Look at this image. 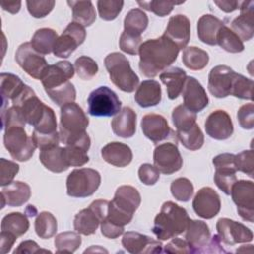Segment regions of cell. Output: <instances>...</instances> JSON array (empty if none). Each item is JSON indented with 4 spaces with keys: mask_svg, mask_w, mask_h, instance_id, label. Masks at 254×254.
<instances>
[{
    "mask_svg": "<svg viewBox=\"0 0 254 254\" xmlns=\"http://www.w3.org/2000/svg\"><path fill=\"white\" fill-rule=\"evenodd\" d=\"M141 41V36L123 31L119 39V47L123 52L135 56L139 53V49L142 44Z\"/></svg>",
    "mask_w": 254,
    "mask_h": 254,
    "instance_id": "obj_53",
    "label": "cell"
},
{
    "mask_svg": "<svg viewBox=\"0 0 254 254\" xmlns=\"http://www.w3.org/2000/svg\"><path fill=\"white\" fill-rule=\"evenodd\" d=\"M182 92L184 105L195 113L204 109L208 104V96L204 88L193 76H187Z\"/></svg>",
    "mask_w": 254,
    "mask_h": 254,
    "instance_id": "obj_19",
    "label": "cell"
},
{
    "mask_svg": "<svg viewBox=\"0 0 254 254\" xmlns=\"http://www.w3.org/2000/svg\"><path fill=\"white\" fill-rule=\"evenodd\" d=\"M46 93L49 95V97L59 106H63L69 102H74L76 97V91L74 88V85L67 81L66 83L56 87L52 89L45 90Z\"/></svg>",
    "mask_w": 254,
    "mask_h": 254,
    "instance_id": "obj_44",
    "label": "cell"
},
{
    "mask_svg": "<svg viewBox=\"0 0 254 254\" xmlns=\"http://www.w3.org/2000/svg\"><path fill=\"white\" fill-rule=\"evenodd\" d=\"M100 224H101L100 225L101 233L106 238L115 239V238L119 237L121 234H123V232H124V226L116 225V224L110 222L109 220H107L106 217H105V219L102 220V222Z\"/></svg>",
    "mask_w": 254,
    "mask_h": 254,
    "instance_id": "obj_60",
    "label": "cell"
},
{
    "mask_svg": "<svg viewBox=\"0 0 254 254\" xmlns=\"http://www.w3.org/2000/svg\"><path fill=\"white\" fill-rule=\"evenodd\" d=\"M101 156L105 162L119 168L128 166L133 158L130 147L121 142L106 144L101 149Z\"/></svg>",
    "mask_w": 254,
    "mask_h": 254,
    "instance_id": "obj_27",
    "label": "cell"
},
{
    "mask_svg": "<svg viewBox=\"0 0 254 254\" xmlns=\"http://www.w3.org/2000/svg\"><path fill=\"white\" fill-rule=\"evenodd\" d=\"M161 99V85L153 79H147L141 82L135 93V101L143 108L155 106L160 103Z\"/></svg>",
    "mask_w": 254,
    "mask_h": 254,
    "instance_id": "obj_29",
    "label": "cell"
},
{
    "mask_svg": "<svg viewBox=\"0 0 254 254\" xmlns=\"http://www.w3.org/2000/svg\"><path fill=\"white\" fill-rule=\"evenodd\" d=\"M104 65L110 80L120 90L130 93L137 88L139 77L132 70L130 63L124 55L118 52L107 55L104 59Z\"/></svg>",
    "mask_w": 254,
    "mask_h": 254,
    "instance_id": "obj_3",
    "label": "cell"
},
{
    "mask_svg": "<svg viewBox=\"0 0 254 254\" xmlns=\"http://www.w3.org/2000/svg\"><path fill=\"white\" fill-rule=\"evenodd\" d=\"M172 119L177 131H186L195 124L196 113L188 109L184 104H180L174 108Z\"/></svg>",
    "mask_w": 254,
    "mask_h": 254,
    "instance_id": "obj_42",
    "label": "cell"
},
{
    "mask_svg": "<svg viewBox=\"0 0 254 254\" xmlns=\"http://www.w3.org/2000/svg\"><path fill=\"white\" fill-rule=\"evenodd\" d=\"M73 75L74 68L72 64L67 61H61L54 64L48 65L42 75L41 81L45 90H47L66 83L70 78H72Z\"/></svg>",
    "mask_w": 254,
    "mask_h": 254,
    "instance_id": "obj_20",
    "label": "cell"
},
{
    "mask_svg": "<svg viewBox=\"0 0 254 254\" xmlns=\"http://www.w3.org/2000/svg\"><path fill=\"white\" fill-rule=\"evenodd\" d=\"M58 228L56 217L48 211H42L35 220V231L40 238L49 239L53 237Z\"/></svg>",
    "mask_w": 254,
    "mask_h": 254,
    "instance_id": "obj_41",
    "label": "cell"
},
{
    "mask_svg": "<svg viewBox=\"0 0 254 254\" xmlns=\"http://www.w3.org/2000/svg\"><path fill=\"white\" fill-rule=\"evenodd\" d=\"M148 16L141 9L130 10L124 18V32L141 36L148 26Z\"/></svg>",
    "mask_w": 254,
    "mask_h": 254,
    "instance_id": "obj_38",
    "label": "cell"
},
{
    "mask_svg": "<svg viewBox=\"0 0 254 254\" xmlns=\"http://www.w3.org/2000/svg\"><path fill=\"white\" fill-rule=\"evenodd\" d=\"M221 201L218 193L209 187L201 188L192 200L194 212L201 218L211 219L220 210Z\"/></svg>",
    "mask_w": 254,
    "mask_h": 254,
    "instance_id": "obj_16",
    "label": "cell"
},
{
    "mask_svg": "<svg viewBox=\"0 0 254 254\" xmlns=\"http://www.w3.org/2000/svg\"><path fill=\"white\" fill-rule=\"evenodd\" d=\"M165 252L167 253H192L187 240L182 238H174L165 246Z\"/></svg>",
    "mask_w": 254,
    "mask_h": 254,
    "instance_id": "obj_59",
    "label": "cell"
},
{
    "mask_svg": "<svg viewBox=\"0 0 254 254\" xmlns=\"http://www.w3.org/2000/svg\"><path fill=\"white\" fill-rule=\"evenodd\" d=\"M252 89L253 80L245 77L242 74L236 73L232 85L231 95L240 99L252 100Z\"/></svg>",
    "mask_w": 254,
    "mask_h": 254,
    "instance_id": "obj_48",
    "label": "cell"
},
{
    "mask_svg": "<svg viewBox=\"0 0 254 254\" xmlns=\"http://www.w3.org/2000/svg\"><path fill=\"white\" fill-rule=\"evenodd\" d=\"M88 113L95 117H109L117 114L121 108V101L117 94L107 86H99L87 97Z\"/></svg>",
    "mask_w": 254,
    "mask_h": 254,
    "instance_id": "obj_8",
    "label": "cell"
},
{
    "mask_svg": "<svg viewBox=\"0 0 254 254\" xmlns=\"http://www.w3.org/2000/svg\"><path fill=\"white\" fill-rule=\"evenodd\" d=\"M57 39L58 34L55 30L42 28L35 32L30 43L38 53L41 55H48L53 52Z\"/></svg>",
    "mask_w": 254,
    "mask_h": 254,
    "instance_id": "obj_35",
    "label": "cell"
},
{
    "mask_svg": "<svg viewBox=\"0 0 254 254\" xmlns=\"http://www.w3.org/2000/svg\"><path fill=\"white\" fill-rule=\"evenodd\" d=\"M216 44L228 53H241L244 50V45L239 37L225 25L219 29L216 35Z\"/></svg>",
    "mask_w": 254,
    "mask_h": 254,
    "instance_id": "obj_39",
    "label": "cell"
},
{
    "mask_svg": "<svg viewBox=\"0 0 254 254\" xmlns=\"http://www.w3.org/2000/svg\"><path fill=\"white\" fill-rule=\"evenodd\" d=\"M212 163L215 167L214 183L219 190L229 195L233 184L237 181L235 155L229 153L219 154L213 158Z\"/></svg>",
    "mask_w": 254,
    "mask_h": 254,
    "instance_id": "obj_11",
    "label": "cell"
},
{
    "mask_svg": "<svg viewBox=\"0 0 254 254\" xmlns=\"http://www.w3.org/2000/svg\"><path fill=\"white\" fill-rule=\"evenodd\" d=\"M161 81L166 85L167 94L170 99H176L183 91L187 73L180 67H171L161 72Z\"/></svg>",
    "mask_w": 254,
    "mask_h": 254,
    "instance_id": "obj_31",
    "label": "cell"
},
{
    "mask_svg": "<svg viewBox=\"0 0 254 254\" xmlns=\"http://www.w3.org/2000/svg\"><path fill=\"white\" fill-rule=\"evenodd\" d=\"M86 37L83 26L71 22L69 23L60 37H58L53 53L59 58H68L78 46H80Z\"/></svg>",
    "mask_w": 254,
    "mask_h": 254,
    "instance_id": "obj_12",
    "label": "cell"
},
{
    "mask_svg": "<svg viewBox=\"0 0 254 254\" xmlns=\"http://www.w3.org/2000/svg\"><path fill=\"white\" fill-rule=\"evenodd\" d=\"M136 112L130 107H123L112 119L111 127L115 135L122 138H130L136 132Z\"/></svg>",
    "mask_w": 254,
    "mask_h": 254,
    "instance_id": "obj_28",
    "label": "cell"
},
{
    "mask_svg": "<svg viewBox=\"0 0 254 254\" xmlns=\"http://www.w3.org/2000/svg\"><path fill=\"white\" fill-rule=\"evenodd\" d=\"M17 240V236L7 232V231H1L0 233V243H1V252L3 254L8 253L12 246L14 245L15 241Z\"/></svg>",
    "mask_w": 254,
    "mask_h": 254,
    "instance_id": "obj_62",
    "label": "cell"
},
{
    "mask_svg": "<svg viewBox=\"0 0 254 254\" xmlns=\"http://www.w3.org/2000/svg\"><path fill=\"white\" fill-rule=\"evenodd\" d=\"M2 129L9 126H23L25 127L26 121L21 109L18 106L12 105L1 111Z\"/></svg>",
    "mask_w": 254,
    "mask_h": 254,
    "instance_id": "obj_50",
    "label": "cell"
},
{
    "mask_svg": "<svg viewBox=\"0 0 254 254\" xmlns=\"http://www.w3.org/2000/svg\"><path fill=\"white\" fill-rule=\"evenodd\" d=\"M172 195L180 201H189L193 194V185L187 178H178L171 184Z\"/></svg>",
    "mask_w": 254,
    "mask_h": 254,
    "instance_id": "obj_45",
    "label": "cell"
},
{
    "mask_svg": "<svg viewBox=\"0 0 254 254\" xmlns=\"http://www.w3.org/2000/svg\"><path fill=\"white\" fill-rule=\"evenodd\" d=\"M31 196V189L28 184L21 181H14L5 186L1 190V207L6 204L17 207L26 203Z\"/></svg>",
    "mask_w": 254,
    "mask_h": 254,
    "instance_id": "obj_26",
    "label": "cell"
},
{
    "mask_svg": "<svg viewBox=\"0 0 254 254\" xmlns=\"http://www.w3.org/2000/svg\"><path fill=\"white\" fill-rule=\"evenodd\" d=\"M237 212L243 220L254 221V184L252 181H236L230 191Z\"/></svg>",
    "mask_w": 254,
    "mask_h": 254,
    "instance_id": "obj_9",
    "label": "cell"
},
{
    "mask_svg": "<svg viewBox=\"0 0 254 254\" xmlns=\"http://www.w3.org/2000/svg\"><path fill=\"white\" fill-rule=\"evenodd\" d=\"M81 244V237L78 233L65 231L59 233L55 238L57 253H72Z\"/></svg>",
    "mask_w": 254,
    "mask_h": 254,
    "instance_id": "obj_43",
    "label": "cell"
},
{
    "mask_svg": "<svg viewBox=\"0 0 254 254\" xmlns=\"http://www.w3.org/2000/svg\"><path fill=\"white\" fill-rule=\"evenodd\" d=\"M108 203V200L97 199L92 201L87 208L80 210L73 220V227L76 232L86 236L93 234L107 216Z\"/></svg>",
    "mask_w": 254,
    "mask_h": 254,
    "instance_id": "obj_7",
    "label": "cell"
},
{
    "mask_svg": "<svg viewBox=\"0 0 254 254\" xmlns=\"http://www.w3.org/2000/svg\"><path fill=\"white\" fill-rule=\"evenodd\" d=\"M56 2L54 0H28L26 1L27 9L34 18H44L49 15L54 9Z\"/></svg>",
    "mask_w": 254,
    "mask_h": 254,
    "instance_id": "obj_52",
    "label": "cell"
},
{
    "mask_svg": "<svg viewBox=\"0 0 254 254\" xmlns=\"http://www.w3.org/2000/svg\"><path fill=\"white\" fill-rule=\"evenodd\" d=\"M138 176L140 181L147 186H152L157 183L160 178L159 170L151 164H142L138 170Z\"/></svg>",
    "mask_w": 254,
    "mask_h": 254,
    "instance_id": "obj_58",
    "label": "cell"
},
{
    "mask_svg": "<svg viewBox=\"0 0 254 254\" xmlns=\"http://www.w3.org/2000/svg\"><path fill=\"white\" fill-rule=\"evenodd\" d=\"M121 0H98L97 10L100 18L104 21H112L117 18L123 8Z\"/></svg>",
    "mask_w": 254,
    "mask_h": 254,
    "instance_id": "obj_46",
    "label": "cell"
},
{
    "mask_svg": "<svg viewBox=\"0 0 254 254\" xmlns=\"http://www.w3.org/2000/svg\"><path fill=\"white\" fill-rule=\"evenodd\" d=\"M39 158L42 165L53 173H62L69 168L65 160L64 148L59 146L41 150Z\"/></svg>",
    "mask_w": 254,
    "mask_h": 254,
    "instance_id": "obj_30",
    "label": "cell"
},
{
    "mask_svg": "<svg viewBox=\"0 0 254 254\" xmlns=\"http://www.w3.org/2000/svg\"><path fill=\"white\" fill-rule=\"evenodd\" d=\"M189 220V214L184 207L173 201H166L155 217L152 231L159 240H168L183 233Z\"/></svg>",
    "mask_w": 254,
    "mask_h": 254,
    "instance_id": "obj_2",
    "label": "cell"
},
{
    "mask_svg": "<svg viewBox=\"0 0 254 254\" xmlns=\"http://www.w3.org/2000/svg\"><path fill=\"white\" fill-rule=\"evenodd\" d=\"M237 120L243 129H253L254 127V105L247 103L242 105L237 111Z\"/></svg>",
    "mask_w": 254,
    "mask_h": 254,
    "instance_id": "obj_57",
    "label": "cell"
},
{
    "mask_svg": "<svg viewBox=\"0 0 254 254\" xmlns=\"http://www.w3.org/2000/svg\"><path fill=\"white\" fill-rule=\"evenodd\" d=\"M89 120L82 108L75 102H69L61 107L60 139L65 145L70 140L83 134Z\"/></svg>",
    "mask_w": 254,
    "mask_h": 254,
    "instance_id": "obj_4",
    "label": "cell"
},
{
    "mask_svg": "<svg viewBox=\"0 0 254 254\" xmlns=\"http://www.w3.org/2000/svg\"><path fill=\"white\" fill-rule=\"evenodd\" d=\"M235 166L237 171H240L249 177L253 178L254 174V155L252 150H245L235 155Z\"/></svg>",
    "mask_w": 254,
    "mask_h": 254,
    "instance_id": "obj_54",
    "label": "cell"
},
{
    "mask_svg": "<svg viewBox=\"0 0 254 254\" xmlns=\"http://www.w3.org/2000/svg\"><path fill=\"white\" fill-rule=\"evenodd\" d=\"M239 9L240 15L231 23L232 32L241 41H249L254 35V2L242 1Z\"/></svg>",
    "mask_w": 254,
    "mask_h": 254,
    "instance_id": "obj_21",
    "label": "cell"
},
{
    "mask_svg": "<svg viewBox=\"0 0 254 254\" xmlns=\"http://www.w3.org/2000/svg\"><path fill=\"white\" fill-rule=\"evenodd\" d=\"M1 7L4 11H7L11 14H16L20 11L21 8V1H2Z\"/></svg>",
    "mask_w": 254,
    "mask_h": 254,
    "instance_id": "obj_64",
    "label": "cell"
},
{
    "mask_svg": "<svg viewBox=\"0 0 254 254\" xmlns=\"http://www.w3.org/2000/svg\"><path fill=\"white\" fill-rule=\"evenodd\" d=\"M50 252L49 250H43L40 248V246L34 241V240H25L22 241L18 247L15 249L14 253L19 254V253H38V252Z\"/></svg>",
    "mask_w": 254,
    "mask_h": 254,
    "instance_id": "obj_61",
    "label": "cell"
},
{
    "mask_svg": "<svg viewBox=\"0 0 254 254\" xmlns=\"http://www.w3.org/2000/svg\"><path fill=\"white\" fill-rule=\"evenodd\" d=\"M99 172L90 168L73 170L66 178V193L71 197L92 195L100 186Z\"/></svg>",
    "mask_w": 254,
    "mask_h": 254,
    "instance_id": "obj_5",
    "label": "cell"
},
{
    "mask_svg": "<svg viewBox=\"0 0 254 254\" xmlns=\"http://www.w3.org/2000/svg\"><path fill=\"white\" fill-rule=\"evenodd\" d=\"M30 223L25 214L21 212H11L3 217L1 231H7L19 237L27 232Z\"/></svg>",
    "mask_w": 254,
    "mask_h": 254,
    "instance_id": "obj_36",
    "label": "cell"
},
{
    "mask_svg": "<svg viewBox=\"0 0 254 254\" xmlns=\"http://www.w3.org/2000/svg\"><path fill=\"white\" fill-rule=\"evenodd\" d=\"M3 140L11 157L19 162L29 161L37 148L32 136L27 135L23 126L6 127Z\"/></svg>",
    "mask_w": 254,
    "mask_h": 254,
    "instance_id": "obj_6",
    "label": "cell"
},
{
    "mask_svg": "<svg viewBox=\"0 0 254 254\" xmlns=\"http://www.w3.org/2000/svg\"><path fill=\"white\" fill-rule=\"evenodd\" d=\"M179 52L178 46L164 35L149 39L139 49V69L145 76L155 77L177 60Z\"/></svg>",
    "mask_w": 254,
    "mask_h": 254,
    "instance_id": "obj_1",
    "label": "cell"
},
{
    "mask_svg": "<svg viewBox=\"0 0 254 254\" xmlns=\"http://www.w3.org/2000/svg\"><path fill=\"white\" fill-rule=\"evenodd\" d=\"M65 160L70 167H81L85 165L89 158L87 156V151L81 147L67 145L64 147Z\"/></svg>",
    "mask_w": 254,
    "mask_h": 254,
    "instance_id": "obj_51",
    "label": "cell"
},
{
    "mask_svg": "<svg viewBox=\"0 0 254 254\" xmlns=\"http://www.w3.org/2000/svg\"><path fill=\"white\" fill-rule=\"evenodd\" d=\"M15 60L20 67L35 79H41L48 67L46 59L29 42L19 46L15 53Z\"/></svg>",
    "mask_w": 254,
    "mask_h": 254,
    "instance_id": "obj_10",
    "label": "cell"
},
{
    "mask_svg": "<svg viewBox=\"0 0 254 254\" xmlns=\"http://www.w3.org/2000/svg\"><path fill=\"white\" fill-rule=\"evenodd\" d=\"M74 68L78 77L83 80L91 79L98 71V65L96 62L87 56H81L76 59L74 63Z\"/></svg>",
    "mask_w": 254,
    "mask_h": 254,
    "instance_id": "obj_47",
    "label": "cell"
},
{
    "mask_svg": "<svg viewBox=\"0 0 254 254\" xmlns=\"http://www.w3.org/2000/svg\"><path fill=\"white\" fill-rule=\"evenodd\" d=\"M176 134L183 146L190 151L200 149L204 143L203 133L196 123L186 131H177Z\"/></svg>",
    "mask_w": 254,
    "mask_h": 254,
    "instance_id": "obj_40",
    "label": "cell"
},
{
    "mask_svg": "<svg viewBox=\"0 0 254 254\" xmlns=\"http://www.w3.org/2000/svg\"><path fill=\"white\" fill-rule=\"evenodd\" d=\"M183 64L191 70L204 68L209 61L208 54L197 47H188L184 49L182 56Z\"/></svg>",
    "mask_w": 254,
    "mask_h": 254,
    "instance_id": "obj_37",
    "label": "cell"
},
{
    "mask_svg": "<svg viewBox=\"0 0 254 254\" xmlns=\"http://www.w3.org/2000/svg\"><path fill=\"white\" fill-rule=\"evenodd\" d=\"M217 235L226 245L250 242L253 239L252 231L244 224L229 218H219L216 222Z\"/></svg>",
    "mask_w": 254,
    "mask_h": 254,
    "instance_id": "obj_14",
    "label": "cell"
},
{
    "mask_svg": "<svg viewBox=\"0 0 254 254\" xmlns=\"http://www.w3.org/2000/svg\"><path fill=\"white\" fill-rule=\"evenodd\" d=\"M154 166L159 172L165 175H171L178 172L183 166L181 153L174 143L166 142L158 145L153 154Z\"/></svg>",
    "mask_w": 254,
    "mask_h": 254,
    "instance_id": "obj_13",
    "label": "cell"
},
{
    "mask_svg": "<svg viewBox=\"0 0 254 254\" xmlns=\"http://www.w3.org/2000/svg\"><path fill=\"white\" fill-rule=\"evenodd\" d=\"M109 203L119 211L133 216L141 203V195L134 187L124 185L116 190L114 197Z\"/></svg>",
    "mask_w": 254,
    "mask_h": 254,
    "instance_id": "obj_25",
    "label": "cell"
},
{
    "mask_svg": "<svg viewBox=\"0 0 254 254\" xmlns=\"http://www.w3.org/2000/svg\"><path fill=\"white\" fill-rule=\"evenodd\" d=\"M242 1H214V4L218 6L220 10L225 13H231L240 8Z\"/></svg>",
    "mask_w": 254,
    "mask_h": 254,
    "instance_id": "obj_63",
    "label": "cell"
},
{
    "mask_svg": "<svg viewBox=\"0 0 254 254\" xmlns=\"http://www.w3.org/2000/svg\"><path fill=\"white\" fill-rule=\"evenodd\" d=\"M222 26H224V23L213 15L205 14L201 16L197 21L198 39L206 45L215 46L216 35Z\"/></svg>",
    "mask_w": 254,
    "mask_h": 254,
    "instance_id": "obj_32",
    "label": "cell"
},
{
    "mask_svg": "<svg viewBox=\"0 0 254 254\" xmlns=\"http://www.w3.org/2000/svg\"><path fill=\"white\" fill-rule=\"evenodd\" d=\"M236 72L227 65H216L208 74V90L216 98L231 95L232 85Z\"/></svg>",
    "mask_w": 254,
    "mask_h": 254,
    "instance_id": "obj_15",
    "label": "cell"
},
{
    "mask_svg": "<svg viewBox=\"0 0 254 254\" xmlns=\"http://www.w3.org/2000/svg\"><path fill=\"white\" fill-rule=\"evenodd\" d=\"M138 5L150 12H153L155 15L159 17H165L169 15L172 11L174 6L182 4V2H173V1H137Z\"/></svg>",
    "mask_w": 254,
    "mask_h": 254,
    "instance_id": "obj_49",
    "label": "cell"
},
{
    "mask_svg": "<svg viewBox=\"0 0 254 254\" xmlns=\"http://www.w3.org/2000/svg\"><path fill=\"white\" fill-rule=\"evenodd\" d=\"M67 5L71 8L74 23H77L83 27H89L94 23L96 13L91 1L68 0Z\"/></svg>",
    "mask_w": 254,
    "mask_h": 254,
    "instance_id": "obj_34",
    "label": "cell"
},
{
    "mask_svg": "<svg viewBox=\"0 0 254 254\" xmlns=\"http://www.w3.org/2000/svg\"><path fill=\"white\" fill-rule=\"evenodd\" d=\"M185 238L192 253H202L210 240L208 225L202 220L190 219L186 228Z\"/></svg>",
    "mask_w": 254,
    "mask_h": 254,
    "instance_id": "obj_23",
    "label": "cell"
},
{
    "mask_svg": "<svg viewBox=\"0 0 254 254\" xmlns=\"http://www.w3.org/2000/svg\"><path fill=\"white\" fill-rule=\"evenodd\" d=\"M123 247L132 254L161 253L162 243L152 237L135 231H128L122 237Z\"/></svg>",
    "mask_w": 254,
    "mask_h": 254,
    "instance_id": "obj_17",
    "label": "cell"
},
{
    "mask_svg": "<svg viewBox=\"0 0 254 254\" xmlns=\"http://www.w3.org/2000/svg\"><path fill=\"white\" fill-rule=\"evenodd\" d=\"M32 138H33V141L36 144L37 148H39L40 150L59 146L60 141H61L60 133H58V132L51 133V134H44V133H40V132L34 130L33 134H32Z\"/></svg>",
    "mask_w": 254,
    "mask_h": 254,
    "instance_id": "obj_56",
    "label": "cell"
},
{
    "mask_svg": "<svg viewBox=\"0 0 254 254\" xmlns=\"http://www.w3.org/2000/svg\"><path fill=\"white\" fill-rule=\"evenodd\" d=\"M143 134L152 142L159 143L169 137L172 132L167 119L156 113H148L143 116L141 121Z\"/></svg>",
    "mask_w": 254,
    "mask_h": 254,
    "instance_id": "obj_22",
    "label": "cell"
},
{
    "mask_svg": "<svg viewBox=\"0 0 254 254\" xmlns=\"http://www.w3.org/2000/svg\"><path fill=\"white\" fill-rule=\"evenodd\" d=\"M206 134L215 140L228 139L233 133V123L229 114L221 109L211 112L205 122Z\"/></svg>",
    "mask_w": 254,
    "mask_h": 254,
    "instance_id": "obj_18",
    "label": "cell"
},
{
    "mask_svg": "<svg viewBox=\"0 0 254 254\" xmlns=\"http://www.w3.org/2000/svg\"><path fill=\"white\" fill-rule=\"evenodd\" d=\"M19 172V165L13 161L0 159V186L5 187L13 182L14 177Z\"/></svg>",
    "mask_w": 254,
    "mask_h": 254,
    "instance_id": "obj_55",
    "label": "cell"
},
{
    "mask_svg": "<svg viewBox=\"0 0 254 254\" xmlns=\"http://www.w3.org/2000/svg\"><path fill=\"white\" fill-rule=\"evenodd\" d=\"M164 36L174 42L180 50L185 49L190 38V22L189 18L182 14L171 17Z\"/></svg>",
    "mask_w": 254,
    "mask_h": 254,
    "instance_id": "obj_24",
    "label": "cell"
},
{
    "mask_svg": "<svg viewBox=\"0 0 254 254\" xmlns=\"http://www.w3.org/2000/svg\"><path fill=\"white\" fill-rule=\"evenodd\" d=\"M26 84L21 78L13 73L2 72L0 75V88L2 96V109L6 108V103L9 99L16 98L25 88Z\"/></svg>",
    "mask_w": 254,
    "mask_h": 254,
    "instance_id": "obj_33",
    "label": "cell"
}]
</instances>
